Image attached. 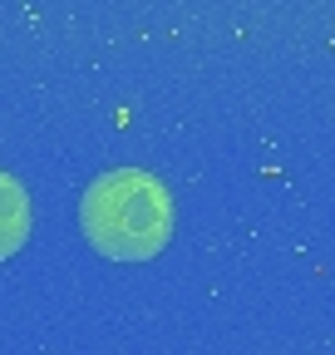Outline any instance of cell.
<instances>
[{"label": "cell", "instance_id": "6da1fadb", "mask_svg": "<svg viewBox=\"0 0 335 355\" xmlns=\"http://www.w3.org/2000/svg\"><path fill=\"white\" fill-rule=\"evenodd\" d=\"M84 237L114 261H148L173 237V198L138 168L104 173L79 207Z\"/></svg>", "mask_w": 335, "mask_h": 355}, {"label": "cell", "instance_id": "7a4b0ae2", "mask_svg": "<svg viewBox=\"0 0 335 355\" xmlns=\"http://www.w3.org/2000/svg\"><path fill=\"white\" fill-rule=\"evenodd\" d=\"M25 232H30V202H25V193H20L15 178L0 173V257L20 252Z\"/></svg>", "mask_w": 335, "mask_h": 355}]
</instances>
